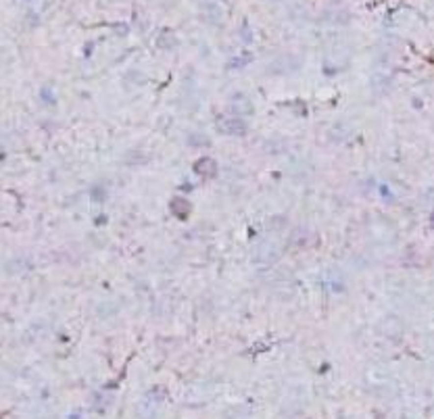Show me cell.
Returning <instances> with one entry per match:
<instances>
[{
  "label": "cell",
  "mask_w": 434,
  "mask_h": 419,
  "mask_svg": "<svg viewBox=\"0 0 434 419\" xmlns=\"http://www.w3.org/2000/svg\"><path fill=\"white\" fill-rule=\"evenodd\" d=\"M244 123L238 121V119H224L219 121V129L222 131H230V134H240V131H244Z\"/></svg>",
  "instance_id": "6da1fadb"
},
{
  "label": "cell",
  "mask_w": 434,
  "mask_h": 419,
  "mask_svg": "<svg viewBox=\"0 0 434 419\" xmlns=\"http://www.w3.org/2000/svg\"><path fill=\"white\" fill-rule=\"evenodd\" d=\"M194 169H196V173H201V175H215L217 165L211 159H201L199 163H196Z\"/></svg>",
  "instance_id": "7a4b0ae2"
}]
</instances>
